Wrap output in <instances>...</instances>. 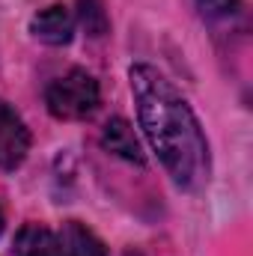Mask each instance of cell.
I'll list each match as a JSON object with an SVG mask.
<instances>
[{"instance_id": "1", "label": "cell", "mask_w": 253, "mask_h": 256, "mask_svg": "<svg viewBox=\"0 0 253 256\" xmlns=\"http://www.w3.org/2000/svg\"><path fill=\"white\" fill-rule=\"evenodd\" d=\"M128 80L137 102L140 128L170 179L185 191L206 188L212 176L208 140L182 92L146 63L131 66Z\"/></svg>"}, {"instance_id": "2", "label": "cell", "mask_w": 253, "mask_h": 256, "mask_svg": "<svg viewBox=\"0 0 253 256\" xmlns=\"http://www.w3.org/2000/svg\"><path fill=\"white\" fill-rule=\"evenodd\" d=\"M98 80L86 72V68H68L63 78H57L48 92H45V102H48V110L51 116L57 120H86L96 114L98 108Z\"/></svg>"}, {"instance_id": "3", "label": "cell", "mask_w": 253, "mask_h": 256, "mask_svg": "<svg viewBox=\"0 0 253 256\" xmlns=\"http://www.w3.org/2000/svg\"><path fill=\"white\" fill-rule=\"evenodd\" d=\"M30 152V131L24 120L0 98V167L15 170Z\"/></svg>"}, {"instance_id": "4", "label": "cell", "mask_w": 253, "mask_h": 256, "mask_svg": "<svg viewBox=\"0 0 253 256\" xmlns=\"http://www.w3.org/2000/svg\"><path fill=\"white\" fill-rule=\"evenodd\" d=\"M30 33L45 42V45H68L74 36V15L72 9H66L63 3H54L48 9H42L39 15H33L30 21Z\"/></svg>"}, {"instance_id": "5", "label": "cell", "mask_w": 253, "mask_h": 256, "mask_svg": "<svg viewBox=\"0 0 253 256\" xmlns=\"http://www.w3.org/2000/svg\"><path fill=\"white\" fill-rule=\"evenodd\" d=\"M102 146H104L108 152H114L116 158L128 161V164H137V167L146 164L143 146H140V140H137L131 122L122 120V116H114V120L104 122V128H102Z\"/></svg>"}, {"instance_id": "6", "label": "cell", "mask_w": 253, "mask_h": 256, "mask_svg": "<svg viewBox=\"0 0 253 256\" xmlns=\"http://www.w3.org/2000/svg\"><path fill=\"white\" fill-rule=\"evenodd\" d=\"M57 256H108V250L92 230L78 220H68L57 236Z\"/></svg>"}, {"instance_id": "7", "label": "cell", "mask_w": 253, "mask_h": 256, "mask_svg": "<svg viewBox=\"0 0 253 256\" xmlns=\"http://www.w3.org/2000/svg\"><path fill=\"white\" fill-rule=\"evenodd\" d=\"M15 256H57V236L42 224H27L15 236Z\"/></svg>"}, {"instance_id": "8", "label": "cell", "mask_w": 253, "mask_h": 256, "mask_svg": "<svg viewBox=\"0 0 253 256\" xmlns=\"http://www.w3.org/2000/svg\"><path fill=\"white\" fill-rule=\"evenodd\" d=\"M78 15H80V24L90 36H104L108 27H110V18H108V9H104V0H78Z\"/></svg>"}, {"instance_id": "9", "label": "cell", "mask_w": 253, "mask_h": 256, "mask_svg": "<svg viewBox=\"0 0 253 256\" xmlns=\"http://www.w3.org/2000/svg\"><path fill=\"white\" fill-rule=\"evenodd\" d=\"M196 9L202 12V18L218 21V18H230L242 9V0H196Z\"/></svg>"}, {"instance_id": "10", "label": "cell", "mask_w": 253, "mask_h": 256, "mask_svg": "<svg viewBox=\"0 0 253 256\" xmlns=\"http://www.w3.org/2000/svg\"><path fill=\"white\" fill-rule=\"evenodd\" d=\"M126 256H143V254H137V250H128V254Z\"/></svg>"}, {"instance_id": "11", "label": "cell", "mask_w": 253, "mask_h": 256, "mask_svg": "<svg viewBox=\"0 0 253 256\" xmlns=\"http://www.w3.org/2000/svg\"><path fill=\"white\" fill-rule=\"evenodd\" d=\"M0 232H3V212H0Z\"/></svg>"}]
</instances>
